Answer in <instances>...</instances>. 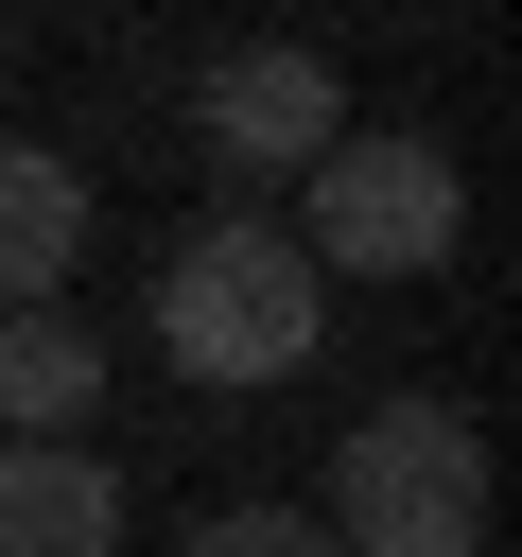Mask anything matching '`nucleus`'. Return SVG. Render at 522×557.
Wrapping results in <instances>:
<instances>
[{"mask_svg":"<svg viewBox=\"0 0 522 557\" xmlns=\"http://www.w3.org/2000/svg\"><path fill=\"white\" fill-rule=\"evenodd\" d=\"M313 331H331V278H313V261H296V226H261V209L191 226V244H174V278H157V348H174L191 383H296V366H313Z\"/></svg>","mask_w":522,"mask_h":557,"instance_id":"f257e3e1","label":"nucleus"},{"mask_svg":"<svg viewBox=\"0 0 522 557\" xmlns=\"http://www.w3.org/2000/svg\"><path fill=\"white\" fill-rule=\"evenodd\" d=\"M313 540H331V557H487V435H470L452 400H383V418H348Z\"/></svg>","mask_w":522,"mask_h":557,"instance_id":"f03ea898","label":"nucleus"},{"mask_svg":"<svg viewBox=\"0 0 522 557\" xmlns=\"http://www.w3.org/2000/svg\"><path fill=\"white\" fill-rule=\"evenodd\" d=\"M452 226H470V174H452L418 122H400V139L348 122V139L296 174V261H313V278H435Z\"/></svg>","mask_w":522,"mask_h":557,"instance_id":"7ed1b4c3","label":"nucleus"},{"mask_svg":"<svg viewBox=\"0 0 522 557\" xmlns=\"http://www.w3.org/2000/svg\"><path fill=\"white\" fill-rule=\"evenodd\" d=\"M209 157L226 174H313L331 139H348V87H331V52H296V35H244V52H209Z\"/></svg>","mask_w":522,"mask_h":557,"instance_id":"20e7f679","label":"nucleus"},{"mask_svg":"<svg viewBox=\"0 0 522 557\" xmlns=\"http://www.w3.org/2000/svg\"><path fill=\"white\" fill-rule=\"evenodd\" d=\"M0 557H122V470L87 435H52V453L0 435Z\"/></svg>","mask_w":522,"mask_h":557,"instance_id":"39448f33","label":"nucleus"},{"mask_svg":"<svg viewBox=\"0 0 522 557\" xmlns=\"http://www.w3.org/2000/svg\"><path fill=\"white\" fill-rule=\"evenodd\" d=\"M87 400H104V348H87V313H70V296L0 313V418H17V453H52Z\"/></svg>","mask_w":522,"mask_h":557,"instance_id":"423d86ee","label":"nucleus"},{"mask_svg":"<svg viewBox=\"0 0 522 557\" xmlns=\"http://www.w3.org/2000/svg\"><path fill=\"white\" fill-rule=\"evenodd\" d=\"M70 261H87V174L35 157V139H0V313H35Z\"/></svg>","mask_w":522,"mask_h":557,"instance_id":"0eeeda50","label":"nucleus"},{"mask_svg":"<svg viewBox=\"0 0 522 557\" xmlns=\"http://www.w3.org/2000/svg\"><path fill=\"white\" fill-rule=\"evenodd\" d=\"M191 557H331L296 505H226V522H191Z\"/></svg>","mask_w":522,"mask_h":557,"instance_id":"6e6552de","label":"nucleus"}]
</instances>
